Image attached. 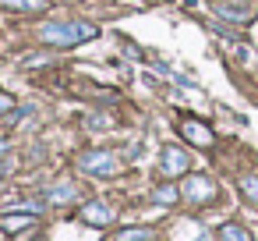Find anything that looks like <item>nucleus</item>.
Segmentation results:
<instances>
[{"label":"nucleus","mask_w":258,"mask_h":241,"mask_svg":"<svg viewBox=\"0 0 258 241\" xmlns=\"http://www.w3.org/2000/svg\"><path fill=\"white\" fill-rule=\"evenodd\" d=\"M240 191H244V199L247 202H258V174H240Z\"/></svg>","instance_id":"f8f14e48"},{"label":"nucleus","mask_w":258,"mask_h":241,"mask_svg":"<svg viewBox=\"0 0 258 241\" xmlns=\"http://www.w3.org/2000/svg\"><path fill=\"white\" fill-rule=\"evenodd\" d=\"M156 202H166V206H173L177 199H180V191L173 188V184H163V188H156V195H152Z\"/></svg>","instance_id":"4468645a"},{"label":"nucleus","mask_w":258,"mask_h":241,"mask_svg":"<svg viewBox=\"0 0 258 241\" xmlns=\"http://www.w3.org/2000/svg\"><path fill=\"white\" fill-rule=\"evenodd\" d=\"M4 149H8V138H0V153H4Z\"/></svg>","instance_id":"f3484780"},{"label":"nucleus","mask_w":258,"mask_h":241,"mask_svg":"<svg viewBox=\"0 0 258 241\" xmlns=\"http://www.w3.org/2000/svg\"><path fill=\"white\" fill-rule=\"evenodd\" d=\"M78 167H82L85 174H96V177H113V174L120 170V160H117V153H110V149H85V153L78 156Z\"/></svg>","instance_id":"f03ea898"},{"label":"nucleus","mask_w":258,"mask_h":241,"mask_svg":"<svg viewBox=\"0 0 258 241\" xmlns=\"http://www.w3.org/2000/svg\"><path fill=\"white\" fill-rule=\"evenodd\" d=\"M11 107H15V100H11L8 92H0V117H4V114H8Z\"/></svg>","instance_id":"2eb2a0df"},{"label":"nucleus","mask_w":258,"mask_h":241,"mask_svg":"<svg viewBox=\"0 0 258 241\" xmlns=\"http://www.w3.org/2000/svg\"><path fill=\"white\" fill-rule=\"evenodd\" d=\"M223 4H230V8H244V11H251V0H223Z\"/></svg>","instance_id":"dca6fc26"},{"label":"nucleus","mask_w":258,"mask_h":241,"mask_svg":"<svg viewBox=\"0 0 258 241\" xmlns=\"http://www.w3.org/2000/svg\"><path fill=\"white\" fill-rule=\"evenodd\" d=\"M32 216H36V213H29V209L4 213V216H0V230H22V227H29V223H32Z\"/></svg>","instance_id":"6e6552de"},{"label":"nucleus","mask_w":258,"mask_h":241,"mask_svg":"<svg viewBox=\"0 0 258 241\" xmlns=\"http://www.w3.org/2000/svg\"><path fill=\"white\" fill-rule=\"evenodd\" d=\"M75 195H78V188H75L71 181H60V184H53V188L46 191V199H50L53 206H60V202H71Z\"/></svg>","instance_id":"1a4fd4ad"},{"label":"nucleus","mask_w":258,"mask_h":241,"mask_svg":"<svg viewBox=\"0 0 258 241\" xmlns=\"http://www.w3.org/2000/svg\"><path fill=\"white\" fill-rule=\"evenodd\" d=\"M96 36H99V29L92 22H53V25H43L39 29V39L46 46H57V50L75 46L82 39H96Z\"/></svg>","instance_id":"f257e3e1"},{"label":"nucleus","mask_w":258,"mask_h":241,"mask_svg":"<svg viewBox=\"0 0 258 241\" xmlns=\"http://www.w3.org/2000/svg\"><path fill=\"white\" fill-rule=\"evenodd\" d=\"M187 163H191V156H187L184 149H177V146H166V149L159 153V170H163L166 177L184 174V170H187Z\"/></svg>","instance_id":"20e7f679"},{"label":"nucleus","mask_w":258,"mask_h":241,"mask_svg":"<svg viewBox=\"0 0 258 241\" xmlns=\"http://www.w3.org/2000/svg\"><path fill=\"white\" fill-rule=\"evenodd\" d=\"M82 220L92 223V227H110L113 223V209L106 202H89V206H82Z\"/></svg>","instance_id":"423d86ee"},{"label":"nucleus","mask_w":258,"mask_h":241,"mask_svg":"<svg viewBox=\"0 0 258 241\" xmlns=\"http://www.w3.org/2000/svg\"><path fill=\"white\" fill-rule=\"evenodd\" d=\"M0 8H11V11H43L46 0H0Z\"/></svg>","instance_id":"9b49d317"},{"label":"nucleus","mask_w":258,"mask_h":241,"mask_svg":"<svg viewBox=\"0 0 258 241\" xmlns=\"http://www.w3.org/2000/svg\"><path fill=\"white\" fill-rule=\"evenodd\" d=\"M180 195H184L187 202H198V206H202V202H212V199H216V184H212L205 174H195V177L184 181Z\"/></svg>","instance_id":"7ed1b4c3"},{"label":"nucleus","mask_w":258,"mask_h":241,"mask_svg":"<svg viewBox=\"0 0 258 241\" xmlns=\"http://www.w3.org/2000/svg\"><path fill=\"white\" fill-rule=\"evenodd\" d=\"M219 241H251V234L240 223H223L219 227Z\"/></svg>","instance_id":"9d476101"},{"label":"nucleus","mask_w":258,"mask_h":241,"mask_svg":"<svg viewBox=\"0 0 258 241\" xmlns=\"http://www.w3.org/2000/svg\"><path fill=\"white\" fill-rule=\"evenodd\" d=\"M216 15H219V18H226V22H233V25H251V18H254V11L230 8V4H223V0H216Z\"/></svg>","instance_id":"0eeeda50"},{"label":"nucleus","mask_w":258,"mask_h":241,"mask_svg":"<svg viewBox=\"0 0 258 241\" xmlns=\"http://www.w3.org/2000/svg\"><path fill=\"white\" fill-rule=\"evenodd\" d=\"M180 135L187 138V142H195L198 149H209L212 146V128L205 124V121H180Z\"/></svg>","instance_id":"39448f33"},{"label":"nucleus","mask_w":258,"mask_h":241,"mask_svg":"<svg viewBox=\"0 0 258 241\" xmlns=\"http://www.w3.org/2000/svg\"><path fill=\"white\" fill-rule=\"evenodd\" d=\"M117 241H152V230L149 227H131V230H120Z\"/></svg>","instance_id":"ddd939ff"},{"label":"nucleus","mask_w":258,"mask_h":241,"mask_svg":"<svg viewBox=\"0 0 258 241\" xmlns=\"http://www.w3.org/2000/svg\"><path fill=\"white\" fill-rule=\"evenodd\" d=\"M0 241H4V230H0Z\"/></svg>","instance_id":"a211bd4d"}]
</instances>
